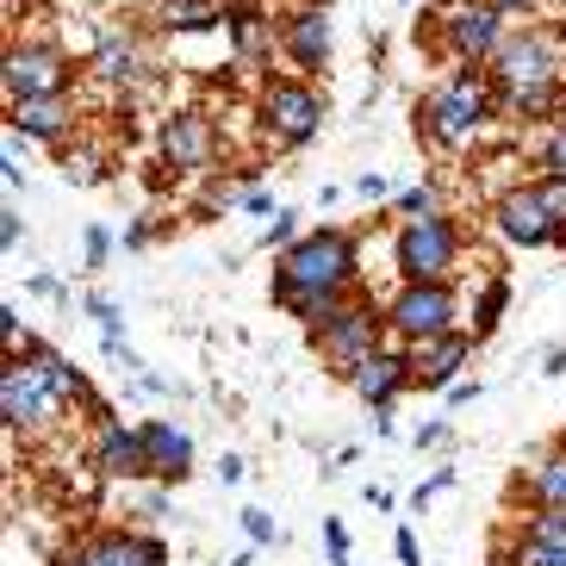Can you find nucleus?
Returning a JSON list of instances; mask_svg holds the SVG:
<instances>
[{
    "label": "nucleus",
    "instance_id": "4be33fe9",
    "mask_svg": "<svg viewBox=\"0 0 566 566\" xmlns=\"http://www.w3.org/2000/svg\"><path fill=\"white\" fill-rule=\"evenodd\" d=\"M212 19H218L212 0H168V7H163V25H168V32H206Z\"/></svg>",
    "mask_w": 566,
    "mask_h": 566
},
{
    "label": "nucleus",
    "instance_id": "a211bd4d",
    "mask_svg": "<svg viewBox=\"0 0 566 566\" xmlns=\"http://www.w3.org/2000/svg\"><path fill=\"white\" fill-rule=\"evenodd\" d=\"M286 51H293L300 69H324V56H331V19H324V7H305V13L286 19Z\"/></svg>",
    "mask_w": 566,
    "mask_h": 566
},
{
    "label": "nucleus",
    "instance_id": "79ce46f5",
    "mask_svg": "<svg viewBox=\"0 0 566 566\" xmlns=\"http://www.w3.org/2000/svg\"><path fill=\"white\" fill-rule=\"evenodd\" d=\"M312 7H331V0H312Z\"/></svg>",
    "mask_w": 566,
    "mask_h": 566
},
{
    "label": "nucleus",
    "instance_id": "aec40b11",
    "mask_svg": "<svg viewBox=\"0 0 566 566\" xmlns=\"http://www.w3.org/2000/svg\"><path fill=\"white\" fill-rule=\"evenodd\" d=\"M63 125H69L63 94H38V101H13V132H25V137H63Z\"/></svg>",
    "mask_w": 566,
    "mask_h": 566
},
{
    "label": "nucleus",
    "instance_id": "7ed1b4c3",
    "mask_svg": "<svg viewBox=\"0 0 566 566\" xmlns=\"http://www.w3.org/2000/svg\"><path fill=\"white\" fill-rule=\"evenodd\" d=\"M454 268V224L449 218H411L399 231V274L405 286H442Z\"/></svg>",
    "mask_w": 566,
    "mask_h": 566
},
{
    "label": "nucleus",
    "instance_id": "a19ab883",
    "mask_svg": "<svg viewBox=\"0 0 566 566\" xmlns=\"http://www.w3.org/2000/svg\"><path fill=\"white\" fill-rule=\"evenodd\" d=\"M13 7H19V0H7V13H13Z\"/></svg>",
    "mask_w": 566,
    "mask_h": 566
},
{
    "label": "nucleus",
    "instance_id": "9d476101",
    "mask_svg": "<svg viewBox=\"0 0 566 566\" xmlns=\"http://www.w3.org/2000/svg\"><path fill=\"white\" fill-rule=\"evenodd\" d=\"M7 94H13V101L63 94V56L44 51V44H19V51H7Z\"/></svg>",
    "mask_w": 566,
    "mask_h": 566
},
{
    "label": "nucleus",
    "instance_id": "f257e3e1",
    "mask_svg": "<svg viewBox=\"0 0 566 566\" xmlns=\"http://www.w3.org/2000/svg\"><path fill=\"white\" fill-rule=\"evenodd\" d=\"M355 281V243L343 231H312L300 243H286L274 262V300L312 293V300H336Z\"/></svg>",
    "mask_w": 566,
    "mask_h": 566
},
{
    "label": "nucleus",
    "instance_id": "423d86ee",
    "mask_svg": "<svg viewBox=\"0 0 566 566\" xmlns=\"http://www.w3.org/2000/svg\"><path fill=\"white\" fill-rule=\"evenodd\" d=\"M386 324H392L399 336H411V343L449 336L454 331V293H449V281H442V286H405L399 300H392V312H386Z\"/></svg>",
    "mask_w": 566,
    "mask_h": 566
},
{
    "label": "nucleus",
    "instance_id": "bb28decb",
    "mask_svg": "<svg viewBox=\"0 0 566 566\" xmlns=\"http://www.w3.org/2000/svg\"><path fill=\"white\" fill-rule=\"evenodd\" d=\"M399 212H411V218H436V193H430V187H411V193H399Z\"/></svg>",
    "mask_w": 566,
    "mask_h": 566
},
{
    "label": "nucleus",
    "instance_id": "c9c22d12",
    "mask_svg": "<svg viewBox=\"0 0 566 566\" xmlns=\"http://www.w3.org/2000/svg\"><path fill=\"white\" fill-rule=\"evenodd\" d=\"M218 480L237 485V480H243V461H237V454H224V461H218Z\"/></svg>",
    "mask_w": 566,
    "mask_h": 566
},
{
    "label": "nucleus",
    "instance_id": "ea45409f",
    "mask_svg": "<svg viewBox=\"0 0 566 566\" xmlns=\"http://www.w3.org/2000/svg\"><path fill=\"white\" fill-rule=\"evenodd\" d=\"M554 243H566V224H560V237H554Z\"/></svg>",
    "mask_w": 566,
    "mask_h": 566
},
{
    "label": "nucleus",
    "instance_id": "393cba45",
    "mask_svg": "<svg viewBox=\"0 0 566 566\" xmlns=\"http://www.w3.org/2000/svg\"><path fill=\"white\" fill-rule=\"evenodd\" d=\"M504 300H511V286H504V281H492V286H485V293H480V312H473V336H492V331H499Z\"/></svg>",
    "mask_w": 566,
    "mask_h": 566
},
{
    "label": "nucleus",
    "instance_id": "c85d7f7f",
    "mask_svg": "<svg viewBox=\"0 0 566 566\" xmlns=\"http://www.w3.org/2000/svg\"><path fill=\"white\" fill-rule=\"evenodd\" d=\"M106 250H113V237H106V224H87V268H101Z\"/></svg>",
    "mask_w": 566,
    "mask_h": 566
},
{
    "label": "nucleus",
    "instance_id": "f704fd0d",
    "mask_svg": "<svg viewBox=\"0 0 566 566\" xmlns=\"http://www.w3.org/2000/svg\"><path fill=\"white\" fill-rule=\"evenodd\" d=\"M442 436H449V423H423V430H417V449H436Z\"/></svg>",
    "mask_w": 566,
    "mask_h": 566
},
{
    "label": "nucleus",
    "instance_id": "20e7f679",
    "mask_svg": "<svg viewBox=\"0 0 566 566\" xmlns=\"http://www.w3.org/2000/svg\"><path fill=\"white\" fill-rule=\"evenodd\" d=\"M485 106H492V94H485V82L473 75V69H461L442 94H430V106H423V118H430V132L442 137V144H467V137L485 125Z\"/></svg>",
    "mask_w": 566,
    "mask_h": 566
},
{
    "label": "nucleus",
    "instance_id": "39448f33",
    "mask_svg": "<svg viewBox=\"0 0 566 566\" xmlns=\"http://www.w3.org/2000/svg\"><path fill=\"white\" fill-rule=\"evenodd\" d=\"M317 349L331 355L343 374H355L367 355L380 349V317H374V305H343L336 317H324L317 324Z\"/></svg>",
    "mask_w": 566,
    "mask_h": 566
},
{
    "label": "nucleus",
    "instance_id": "dca6fc26",
    "mask_svg": "<svg viewBox=\"0 0 566 566\" xmlns=\"http://www.w3.org/2000/svg\"><path fill=\"white\" fill-rule=\"evenodd\" d=\"M163 156L168 168H206V156H212V132H206L200 113H175L163 125Z\"/></svg>",
    "mask_w": 566,
    "mask_h": 566
},
{
    "label": "nucleus",
    "instance_id": "e433bc0d",
    "mask_svg": "<svg viewBox=\"0 0 566 566\" xmlns=\"http://www.w3.org/2000/svg\"><path fill=\"white\" fill-rule=\"evenodd\" d=\"M467 399H480V386H467V380H454V386H449V405H467Z\"/></svg>",
    "mask_w": 566,
    "mask_h": 566
},
{
    "label": "nucleus",
    "instance_id": "58836bf2",
    "mask_svg": "<svg viewBox=\"0 0 566 566\" xmlns=\"http://www.w3.org/2000/svg\"><path fill=\"white\" fill-rule=\"evenodd\" d=\"M492 7H499V13H511V7H523V0H492Z\"/></svg>",
    "mask_w": 566,
    "mask_h": 566
},
{
    "label": "nucleus",
    "instance_id": "6ab92c4d",
    "mask_svg": "<svg viewBox=\"0 0 566 566\" xmlns=\"http://www.w3.org/2000/svg\"><path fill=\"white\" fill-rule=\"evenodd\" d=\"M144 449H150V473H163V480H187V467H193V442H187V430H175V423H144Z\"/></svg>",
    "mask_w": 566,
    "mask_h": 566
},
{
    "label": "nucleus",
    "instance_id": "f8f14e48",
    "mask_svg": "<svg viewBox=\"0 0 566 566\" xmlns=\"http://www.w3.org/2000/svg\"><path fill=\"white\" fill-rule=\"evenodd\" d=\"M449 44L461 56L504 51V13H499V7H461V13L449 19Z\"/></svg>",
    "mask_w": 566,
    "mask_h": 566
},
{
    "label": "nucleus",
    "instance_id": "1a4fd4ad",
    "mask_svg": "<svg viewBox=\"0 0 566 566\" xmlns=\"http://www.w3.org/2000/svg\"><path fill=\"white\" fill-rule=\"evenodd\" d=\"M499 231L511 237V243H523V250H542V243L560 237V218L548 212L542 187H516V193L499 200Z\"/></svg>",
    "mask_w": 566,
    "mask_h": 566
},
{
    "label": "nucleus",
    "instance_id": "4468645a",
    "mask_svg": "<svg viewBox=\"0 0 566 566\" xmlns=\"http://www.w3.org/2000/svg\"><path fill=\"white\" fill-rule=\"evenodd\" d=\"M405 380H411V361H405V355H392V349H374V355H367V361L349 374V386L361 392L367 405H374V411H380V405H392V392H399Z\"/></svg>",
    "mask_w": 566,
    "mask_h": 566
},
{
    "label": "nucleus",
    "instance_id": "ddd939ff",
    "mask_svg": "<svg viewBox=\"0 0 566 566\" xmlns=\"http://www.w3.org/2000/svg\"><path fill=\"white\" fill-rule=\"evenodd\" d=\"M473 355V336H461V331H449V336H430V343H417V355H411V380H423V386H454V367Z\"/></svg>",
    "mask_w": 566,
    "mask_h": 566
},
{
    "label": "nucleus",
    "instance_id": "9b49d317",
    "mask_svg": "<svg viewBox=\"0 0 566 566\" xmlns=\"http://www.w3.org/2000/svg\"><path fill=\"white\" fill-rule=\"evenodd\" d=\"M63 566H168V548L156 535H94Z\"/></svg>",
    "mask_w": 566,
    "mask_h": 566
},
{
    "label": "nucleus",
    "instance_id": "f3484780",
    "mask_svg": "<svg viewBox=\"0 0 566 566\" xmlns=\"http://www.w3.org/2000/svg\"><path fill=\"white\" fill-rule=\"evenodd\" d=\"M101 473H118V480H144V473H150V449H144V430L106 423V430H101Z\"/></svg>",
    "mask_w": 566,
    "mask_h": 566
},
{
    "label": "nucleus",
    "instance_id": "473e14b6",
    "mask_svg": "<svg viewBox=\"0 0 566 566\" xmlns=\"http://www.w3.org/2000/svg\"><path fill=\"white\" fill-rule=\"evenodd\" d=\"M293 237V212H274V224H268V243H286Z\"/></svg>",
    "mask_w": 566,
    "mask_h": 566
},
{
    "label": "nucleus",
    "instance_id": "5701e85b",
    "mask_svg": "<svg viewBox=\"0 0 566 566\" xmlns=\"http://www.w3.org/2000/svg\"><path fill=\"white\" fill-rule=\"evenodd\" d=\"M94 69H101L106 82H132V75H137V51L125 44V38H106L101 51H94Z\"/></svg>",
    "mask_w": 566,
    "mask_h": 566
},
{
    "label": "nucleus",
    "instance_id": "412c9836",
    "mask_svg": "<svg viewBox=\"0 0 566 566\" xmlns=\"http://www.w3.org/2000/svg\"><path fill=\"white\" fill-rule=\"evenodd\" d=\"M530 492H535V504H542V511H566V454H548V461H535Z\"/></svg>",
    "mask_w": 566,
    "mask_h": 566
},
{
    "label": "nucleus",
    "instance_id": "c756f323",
    "mask_svg": "<svg viewBox=\"0 0 566 566\" xmlns=\"http://www.w3.org/2000/svg\"><path fill=\"white\" fill-rule=\"evenodd\" d=\"M542 163H548V175H560V181H566V132H554V137H548Z\"/></svg>",
    "mask_w": 566,
    "mask_h": 566
},
{
    "label": "nucleus",
    "instance_id": "4c0bfd02",
    "mask_svg": "<svg viewBox=\"0 0 566 566\" xmlns=\"http://www.w3.org/2000/svg\"><path fill=\"white\" fill-rule=\"evenodd\" d=\"M542 374H566V343H560V349L548 355V367H542Z\"/></svg>",
    "mask_w": 566,
    "mask_h": 566
},
{
    "label": "nucleus",
    "instance_id": "0eeeda50",
    "mask_svg": "<svg viewBox=\"0 0 566 566\" xmlns=\"http://www.w3.org/2000/svg\"><path fill=\"white\" fill-rule=\"evenodd\" d=\"M0 405H7V423H13V430H38V423H51V417L63 411V399L51 392V380H44L32 361H13L0 374Z\"/></svg>",
    "mask_w": 566,
    "mask_h": 566
},
{
    "label": "nucleus",
    "instance_id": "72a5a7b5",
    "mask_svg": "<svg viewBox=\"0 0 566 566\" xmlns=\"http://www.w3.org/2000/svg\"><path fill=\"white\" fill-rule=\"evenodd\" d=\"M392 548H399V566H417V535L411 530H399V542H392Z\"/></svg>",
    "mask_w": 566,
    "mask_h": 566
},
{
    "label": "nucleus",
    "instance_id": "2f4dec72",
    "mask_svg": "<svg viewBox=\"0 0 566 566\" xmlns=\"http://www.w3.org/2000/svg\"><path fill=\"white\" fill-rule=\"evenodd\" d=\"M355 193H367V200H386V175H361V181H355Z\"/></svg>",
    "mask_w": 566,
    "mask_h": 566
},
{
    "label": "nucleus",
    "instance_id": "7c9ffc66",
    "mask_svg": "<svg viewBox=\"0 0 566 566\" xmlns=\"http://www.w3.org/2000/svg\"><path fill=\"white\" fill-rule=\"evenodd\" d=\"M0 243H7V250H13V243H19V212H13V206L0 212Z\"/></svg>",
    "mask_w": 566,
    "mask_h": 566
},
{
    "label": "nucleus",
    "instance_id": "6e6552de",
    "mask_svg": "<svg viewBox=\"0 0 566 566\" xmlns=\"http://www.w3.org/2000/svg\"><path fill=\"white\" fill-rule=\"evenodd\" d=\"M262 118H268V132H274V144H305V137L317 132V118H324V106H317V94L312 87H300V82H274L262 94Z\"/></svg>",
    "mask_w": 566,
    "mask_h": 566
},
{
    "label": "nucleus",
    "instance_id": "b1692460",
    "mask_svg": "<svg viewBox=\"0 0 566 566\" xmlns=\"http://www.w3.org/2000/svg\"><path fill=\"white\" fill-rule=\"evenodd\" d=\"M87 317L101 324L106 355H125V324H118V305H113V300H101V293H87Z\"/></svg>",
    "mask_w": 566,
    "mask_h": 566
},
{
    "label": "nucleus",
    "instance_id": "a878e982",
    "mask_svg": "<svg viewBox=\"0 0 566 566\" xmlns=\"http://www.w3.org/2000/svg\"><path fill=\"white\" fill-rule=\"evenodd\" d=\"M231 25H237V51L255 56V44H262V19H255V13H237Z\"/></svg>",
    "mask_w": 566,
    "mask_h": 566
},
{
    "label": "nucleus",
    "instance_id": "f03ea898",
    "mask_svg": "<svg viewBox=\"0 0 566 566\" xmlns=\"http://www.w3.org/2000/svg\"><path fill=\"white\" fill-rule=\"evenodd\" d=\"M492 75H499L504 101L523 106V113H542V106L554 101V82H560L548 38H516V44H504V51H499V69H492Z\"/></svg>",
    "mask_w": 566,
    "mask_h": 566
},
{
    "label": "nucleus",
    "instance_id": "cd10ccee",
    "mask_svg": "<svg viewBox=\"0 0 566 566\" xmlns=\"http://www.w3.org/2000/svg\"><path fill=\"white\" fill-rule=\"evenodd\" d=\"M243 530H250L255 548H268V542H274V516H268V511H243Z\"/></svg>",
    "mask_w": 566,
    "mask_h": 566
},
{
    "label": "nucleus",
    "instance_id": "2eb2a0df",
    "mask_svg": "<svg viewBox=\"0 0 566 566\" xmlns=\"http://www.w3.org/2000/svg\"><path fill=\"white\" fill-rule=\"evenodd\" d=\"M511 566H566V511L530 516V530H523V542H516Z\"/></svg>",
    "mask_w": 566,
    "mask_h": 566
}]
</instances>
